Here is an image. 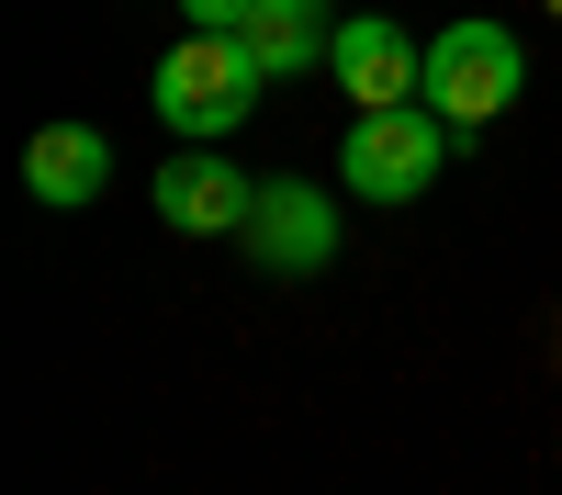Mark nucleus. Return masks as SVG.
Returning a JSON list of instances; mask_svg holds the SVG:
<instances>
[{
  "label": "nucleus",
  "instance_id": "1",
  "mask_svg": "<svg viewBox=\"0 0 562 495\" xmlns=\"http://www.w3.org/2000/svg\"><path fill=\"white\" fill-rule=\"evenodd\" d=\"M259 90H270V68L248 57V34H180L158 57V124H180L192 147H214L225 124L259 113Z\"/></svg>",
  "mask_w": 562,
  "mask_h": 495
},
{
  "label": "nucleus",
  "instance_id": "2",
  "mask_svg": "<svg viewBox=\"0 0 562 495\" xmlns=\"http://www.w3.org/2000/svg\"><path fill=\"white\" fill-rule=\"evenodd\" d=\"M518 90H529V57H518V34H506V23H439V34H428V113H439L450 135L518 113Z\"/></svg>",
  "mask_w": 562,
  "mask_h": 495
},
{
  "label": "nucleus",
  "instance_id": "3",
  "mask_svg": "<svg viewBox=\"0 0 562 495\" xmlns=\"http://www.w3.org/2000/svg\"><path fill=\"white\" fill-rule=\"evenodd\" d=\"M439 158H450V124H428V102H394V113L349 124L338 180H349V203H428Z\"/></svg>",
  "mask_w": 562,
  "mask_h": 495
},
{
  "label": "nucleus",
  "instance_id": "4",
  "mask_svg": "<svg viewBox=\"0 0 562 495\" xmlns=\"http://www.w3.org/2000/svg\"><path fill=\"white\" fill-rule=\"evenodd\" d=\"M326 68H338V90H349L360 113L428 102V45H416L405 23H383V12H349V23H338V45H326Z\"/></svg>",
  "mask_w": 562,
  "mask_h": 495
},
{
  "label": "nucleus",
  "instance_id": "5",
  "mask_svg": "<svg viewBox=\"0 0 562 495\" xmlns=\"http://www.w3.org/2000/svg\"><path fill=\"white\" fill-rule=\"evenodd\" d=\"M248 259L259 270H326L338 259V203L315 192V180H259V203H248Z\"/></svg>",
  "mask_w": 562,
  "mask_h": 495
},
{
  "label": "nucleus",
  "instance_id": "6",
  "mask_svg": "<svg viewBox=\"0 0 562 495\" xmlns=\"http://www.w3.org/2000/svg\"><path fill=\"white\" fill-rule=\"evenodd\" d=\"M248 203H259V180H248V169H225V158H203V147L158 169V214L180 225V237H237Z\"/></svg>",
  "mask_w": 562,
  "mask_h": 495
},
{
  "label": "nucleus",
  "instance_id": "7",
  "mask_svg": "<svg viewBox=\"0 0 562 495\" xmlns=\"http://www.w3.org/2000/svg\"><path fill=\"white\" fill-rule=\"evenodd\" d=\"M102 180H113V147H102L90 124H45L34 147H23V192H34V203H57V214L102 203Z\"/></svg>",
  "mask_w": 562,
  "mask_h": 495
},
{
  "label": "nucleus",
  "instance_id": "8",
  "mask_svg": "<svg viewBox=\"0 0 562 495\" xmlns=\"http://www.w3.org/2000/svg\"><path fill=\"white\" fill-rule=\"evenodd\" d=\"M248 57L270 79H293V68H326V45H338V0H248Z\"/></svg>",
  "mask_w": 562,
  "mask_h": 495
},
{
  "label": "nucleus",
  "instance_id": "9",
  "mask_svg": "<svg viewBox=\"0 0 562 495\" xmlns=\"http://www.w3.org/2000/svg\"><path fill=\"white\" fill-rule=\"evenodd\" d=\"M180 23H192V34H237L248 0H180Z\"/></svg>",
  "mask_w": 562,
  "mask_h": 495
},
{
  "label": "nucleus",
  "instance_id": "10",
  "mask_svg": "<svg viewBox=\"0 0 562 495\" xmlns=\"http://www.w3.org/2000/svg\"><path fill=\"white\" fill-rule=\"evenodd\" d=\"M540 12H551V23H562V0H540Z\"/></svg>",
  "mask_w": 562,
  "mask_h": 495
}]
</instances>
